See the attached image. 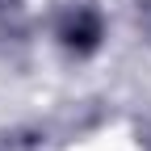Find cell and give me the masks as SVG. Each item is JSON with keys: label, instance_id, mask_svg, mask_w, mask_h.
<instances>
[{"label": "cell", "instance_id": "1", "mask_svg": "<svg viewBox=\"0 0 151 151\" xmlns=\"http://www.w3.org/2000/svg\"><path fill=\"white\" fill-rule=\"evenodd\" d=\"M55 42L71 59H92L105 46V13L92 0H67L55 13Z\"/></svg>", "mask_w": 151, "mask_h": 151}, {"label": "cell", "instance_id": "2", "mask_svg": "<svg viewBox=\"0 0 151 151\" xmlns=\"http://www.w3.org/2000/svg\"><path fill=\"white\" fill-rule=\"evenodd\" d=\"M0 151H42V134L29 130V126L0 130Z\"/></svg>", "mask_w": 151, "mask_h": 151}, {"label": "cell", "instance_id": "3", "mask_svg": "<svg viewBox=\"0 0 151 151\" xmlns=\"http://www.w3.org/2000/svg\"><path fill=\"white\" fill-rule=\"evenodd\" d=\"M130 17H134V29H139V38L151 46V0H134V4H130Z\"/></svg>", "mask_w": 151, "mask_h": 151}]
</instances>
